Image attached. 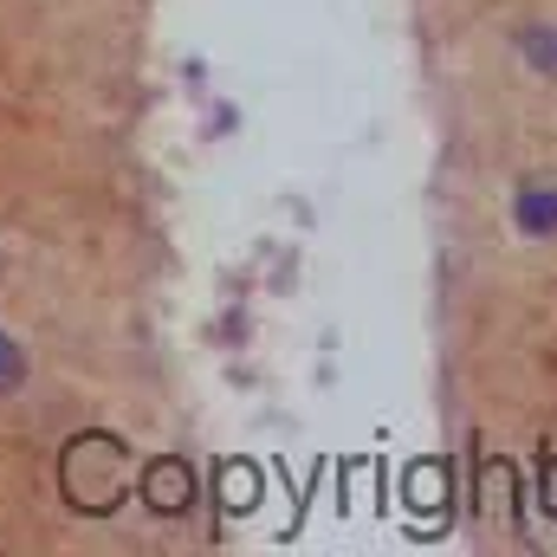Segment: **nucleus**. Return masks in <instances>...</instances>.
I'll list each match as a JSON object with an SVG mask.
<instances>
[{
	"label": "nucleus",
	"instance_id": "3",
	"mask_svg": "<svg viewBox=\"0 0 557 557\" xmlns=\"http://www.w3.org/2000/svg\"><path fill=\"white\" fill-rule=\"evenodd\" d=\"M519 52H525L539 72H557V26H525V33H519Z\"/></svg>",
	"mask_w": 557,
	"mask_h": 557
},
{
	"label": "nucleus",
	"instance_id": "6",
	"mask_svg": "<svg viewBox=\"0 0 557 557\" xmlns=\"http://www.w3.org/2000/svg\"><path fill=\"white\" fill-rule=\"evenodd\" d=\"M253 467H227V506H253Z\"/></svg>",
	"mask_w": 557,
	"mask_h": 557
},
{
	"label": "nucleus",
	"instance_id": "4",
	"mask_svg": "<svg viewBox=\"0 0 557 557\" xmlns=\"http://www.w3.org/2000/svg\"><path fill=\"white\" fill-rule=\"evenodd\" d=\"M20 383H26V350H20V344L0 331V396H13Z\"/></svg>",
	"mask_w": 557,
	"mask_h": 557
},
{
	"label": "nucleus",
	"instance_id": "5",
	"mask_svg": "<svg viewBox=\"0 0 557 557\" xmlns=\"http://www.w3.org/2000/svg\"><path fill=\"white\" fill-rule=\"evenodd\" d=\"M539 506H545V519L557 525V454H545V473H539Z\"/></svg>",
	"mask_w": 557,
	"mask_h": 557
},
{
	"label": "nucleus",
	"instance_id": "1",
	"mask_svg": "<svg viewBox=\"0 0 557 557\" xmlns=\"http://www.w3.org/2000/svg\"><path fill=\"white\" fill-rule=\"evenodd\" d=\"M137 499L149 506V512H162V519H182V512L195 506V467L175 460V454L149 460V467L137 473Z\"/></svg>",
	"mask_w": 557,
	"mask_h": 557
},
{
	"label": "nucleus",
	"instance_id": "2",
	"mask_svg": "<svg viewBox=\"0 0 557 557\" xmlns=\"http://www.w3.org/2000/svg\"><path fill=\"white\" fill-rule=\"evenodd\" d=\"M519 227L525 234H557V188H525L519 195Z\"/></svg>",
	"mask_w": 557,
	"mask_h": 557
}]
</instances>
